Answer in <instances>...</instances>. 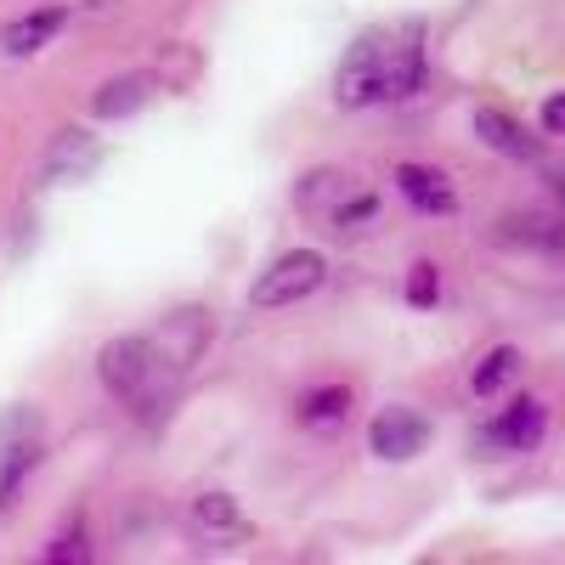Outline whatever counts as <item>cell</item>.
Returning a JSON list of instances; mask_svg holds the SVG:
<instances>
[{
	"instance_id": "obj_2",
	"label": "cell",
	"mask_w": 565,
	"mask_h": 565,
	"mask_svg": "<svg viewBox=\"0 0 565 565\" xmlns=\"http://www.w3.org/2000/svg\"><path fill=\"white\" fill-rule=\"evenodd\" d=\"M175 380L181 373L159 356L153 334H114L97 351V385L108 391V402H119L136 418H148L153 407H164Z\"/></svg>"
},
{
	"instance_id": "obj_19",
	"label": "cell",
	"mask_w": 565,
	"mask_h": 565,
	"mask_svg": "<svg viewBox=\"0 0 565 565\" xmlns=\"http://www.w3.org/2000/svg\"><path fill=\"white\" fill-rule=\"evenodd\" d=\"M40 559H45V565H85V559H97V543H90V521H85L79 509L63 514V526L45 537Z\"/></svg>"
},
{
	"instance_id": "obj_22",
	"label": "cell",
	"mask_w": 565,
	"mask_h": 565,
	"mask_svg": "<svg viewBox=\"0 0 565 565\" xmlns=\"http://www.w3.org/2000/svg\"><path fill=\"white\" fill-rule=\"evenodd\" d=\"M537 125H543V136H565V90H548V97H543Z\"/></svg>"
},
{
	"instance_id": "obj_21",
	"label": "cell",
	"mask_w": 565,
	"mask_h": 565,
	"mask_svg": "<svg viewBox=\"0 0 565 565\" xmlns=\"http://www.w3.org/2000/svg\"><path fill=\"white\" fill-rule=\"evenodd\" d=\"M380 210H385V199L380 193H373V186H356V193L334 210V215H328V226H334V232H345V238H351V232H367L373 221H380Z\"/></svg>"
},
{
	"instance_id": "obj_9",
	"label": "cell",
	"mask_w": 565,
	"mask_h": 565,
	"mask_svg": "<svg viewBox=\"0 0 565 565\" xmlns=\"http://www.w3.org/2000/svg\"><path fill=\"white\" fill-rule=\"evenodd\" d=\"M362 186V175L351 170V164H311V170H300L295 175V186H289V210L300 215V221H328L351 193Z\"/></svg>"
},
{
	"instance_id": "obj_12",
	"label": "cell",
	"mask_w": 565,
	"mask_h": 565,
	"mask_svg": "<svg viewBox=\"0 0 565 565\" xmlns=\"http://www.w3.org/2000/svg\"><path fill=\"white\" fill-rule=\"evenodd\" d=\"M97 164H103V141H97V130H85V125H63L52 141H45L40 175H45V181H85Z\"/></svg>"
},
{
	"instance_id": "obj_7",
	"label": "cell",
	"mask_w": 565,
	"mask_h": 565,
	"mask_svg": "<svg viewBox=\"0 0 565 565\" xmlns=\"http://www.w3.org/2000/svg\"><path fill=\"white\" fill-rule=\"evenodd\" d=\"M430 441H436V424L407 402L373 407V418H367V452L380 463H413L430 452Z\"/></svg>"
},
{
	"instance_id": "obj_18",
	"label": "cell",
	"mask_w": 565,
	"mask_h": 565,
	"mask_svg": "<svg viewBox=\"0 0 565 565\" xmlns=\"http://www.w3.org/2000/svg\"><path fill=\"white\" fill-rule=\"evenodd\" d=\"M153 74H159V85H170V90H193L199 79H204V45H193V40H164L159 45V57L148 63Z\"/></svg>"
},
{
	"instance_id": "obj_4",
	"label": "cell",
	"mask_w": 565,
	"mask_h": 565,
	"mask_svg": "<svg viewBox=\"0 0 565 565\" xmlns=\"http://www.w3.org/2000/svg\"><path fill=\"white\" fill-rule=\"evenodd\" d=\"M328 282V255L300 244V249H282L255 282H249V311H289L306 306L311 295H322Z\"/></svg>"
},
{
	"instance_id": "obj_20",
	"label": "cell",
	"mask_w": 565,
	"mask_h": 565,
	"mask_svg": "<svg viewBox=\"0 0 565 565\" xmlns=\"http://www.w3.org/2000/svg\"><path fill=\"white\" fill-rule=\"evenodd\" d=\"M402 300L413 311H436L441 306V266L436 260H413L407 277H402Z\"/></svg>"
},
{
	"instance_id": "obj_1",
	"label": "cell",
	"mask_w": 565,
	"mask_h": 565,
	"mask_svg": "<svg viewBox=\"0 0 565 565\" xmlns=\"http://www.w3.org/2000/svg\"><path fill=\"white\" fill-rule=\"evenodd\" d=\"M424 79H430V57H424V18H396L380 23L345 45L334 68V108L362 114V108H391L413 103Z\"/></svg>"
},
{
	"instance_id": "obj_5",
	"label": "cell",
	"mask_w": 565,
	"mask_h": 565,
	"mask_svg": "<svg viewBox=\"0 0 565 565\" xmlns=\"http://www.w3.org/2000/svg\"><path fill=\"white\" fill-rule=\"evenodd\" d=\"M356 407H362V391H356V380H340V373H328V380H306L289 396L295 430L311 436V441H340L351 430Z\"/></svg>"
},
{
	"instance_id": "obj_17",
	"label": "cell",
	"mask_w": 565,
	"mask_h": 565,
	"mask_svg": "<svg viewBox=\"0 0 565 565\" xmlns=\"http://www.w3.org/2000/svg\"><path fill=\"white\" fill-rule=\"evenodd\" d=\"M498 244L514 249H565V215L554 210H514L498 221Z\"/></svg>"
},
{
	"instance_id": "obj_14",
	"label": "cell",
	"mask_w": 565,
	"mask_h": 565,
	"mask_svg": "<svg viewBox=\"0 0 565 565\" xmlns=\"http://www.w3.org/2000/svg\"><path fill=\"white\" fill-rule=\"evenodd\" d=\"M469 130H476V141L487 153H503V159H514V164H532V159H543V136H532L514 114H503V108H476L469 114Z\"/></svg>"
},
{
	"instance_id": "obj_10",
	"label": "cell",
	"mask_w": 565,
	"mask_h": 565,
	"mask_svg": "<svg viewBox=\"0 0 565 565\" xmlns=\"http://www.w3.org/2000/svg\"><path fill=\"white\" fill-rule=\"evenodd\" d=\"M391 181H396V199H402L413 215H430V221L458 215V186H452V175H447L441 164L402 159V164L391 170Z\"/></svg>"
},
{
	"instance_id": "obj_15",
	"label": "cell",
	"mask_w": 565,
	"mask_h": 565,
	"mask_svg": "<svg viewBox=\"0 0 565 565\" xmlns=\"http://www.w3.org/2000/svg\"><path fill=\"white\" fill-rule=\"evenodd\" d=\"M186 537L193 543H226V537H244V509L226 487H204L186 498Z\"/></svg>"
},
{
	"instance_id": "obj_6",
	"label": "cell",
	"mask_w": 565,
	"mask_h": 565,
	"mask_svg": "<svg viewBox=\"0 0 565 565\" xmlns=\"http://www.w3.org/2000/svg\"><path fill=\"white\" fill-rule=\"evenodd\" d=\"M543 436H548V402L543 396H509L476 430V447L487 458H521V452H537Z\"/></svg>"
},
{
	"instance_id": "obj_3",
	"label": "cell",
	"mask_w": 565,
	"mask_h": 565,
	"mask_svg": "<svg viewBox=\"0 0 565 565\" xmlns=\"http://www.w3.org/2000/svg\"><path fill=\"white\" fill-rule=\"evenodd\" d=\"M45 447H52V430H45V413L34 402H12L0 413V521H12L34 469L45 463Z\"/></svg>"
},
{
	"instance_id": "obj_13",
	"label": "cell",
	"mask_w": 565,
	"mask_h": 565,
	"mask_svg": "<svg viewBox=\"0 0 565 565\" xmlns=\"http://www.w3.org/2000/svg\"><path fill=\"white\" fill-rule=\"evenodd\" d=\"M68 23H74V12L57 7V0L29 7V12H18V18L0 23V52H7V57H34V52H45V45H52Z\"/></svg>"
},
{
	"instance_id": "obj_11",
	"label": "cell",
	"mask_w": 565,
	"mask_h": 565,
	"mask_svg": "<svg viewBox=\"0 0 565 565\" xmlns=\"http://www.w3.org/2000/svg\"><path fill=\"white\" fill-rule=\"evenodd\" d=\"M153 90H159V74L153 68H125V74H108L97 90H90V119L97 125H119V119H136L141 108L153 103Z\"/></svg>"
},
{
	"instance_id": "obj_16",
	"label": "cell",
	"mask_w": 565,
	"mask_h": 565,
	"mask_svg": "<svg viewBox=\"0 0 565 565\" xmlns=\"http://www.w3.org/2000/svg\"><path fill=\"white\" fill-rule=\"evenodd\" d=\"M526 373V351L521 345H487L476 356V367H469V396L476 402H498L514 380Z\"/></svg>"
},
{
	"instance_id": "obj_8",
	"label": "cell",
	"mask_w": 565,
	"mask_h": 565,
	"mask_svg": "<svg viewBox=\"0 0 565 565\" xmlns=\"http://www.w3.org/2000/svg\"><path fill=\"white\" fill-rule=\"evenodd\" d=\"M153 334V345H159V356L175 367V373H186L204 351H210V340H215V317L204 311V306H175V311H164L159 317V328H148Z\"/></svg>"
}]
</instances>
